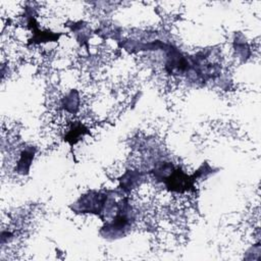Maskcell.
Instances as JSON below:
<instances>
[{
    "instance_id": "6da1fadb",
    "label": "cell",
    "mask_w": 261,
    "mask_h": 261,
    "mask_svg": "<svg viewBox=\"0 0 261 261\" xmlns=\"http://www.w3.org/2000/svg\"><path fill=\"white\" fill-rule=\"evenodd\" d=\"M34 154H35V151L32 148H28V149H24L22 151L20 160L18 162V168H16L18 172H20L22 174H28L29 168L31 166L32 160L34 158Z\"/></svg>"
}]
</instances>
